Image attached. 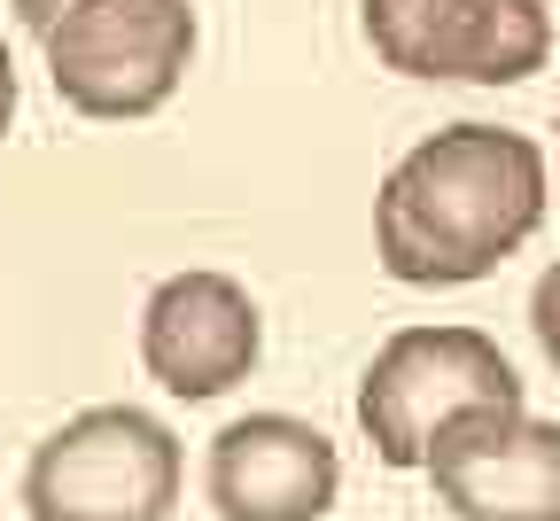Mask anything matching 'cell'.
Instances as JSON below:
<instances>
[{
  "mask_svg": "<svg viewBox=\"0 0 560 521\" xmlns=\"http://www.w3.org/2000/svg\"><path fill=\"white\" fill-rule=\"evenodd\" d=\"M545 227V148L506 125H444L374 195V250L405 288H467Z\"/></svg>",
  "mask_w": 560,
  "mask_h": 521,
  "instance_id": "obj_1",
  "label": "cell"
},
{
  "mask_svg": "<svg viewBox=\"0 0 560 521\" xmlns=\"http://www.w3.org/2000/svg\"><path fill=\"white\" fill-rule=\"evenodd\" d=\"M39 39L55 94L79 117L125 125L179 94L195 62V9L187 0H70Z\"/></svg>",
  "mask_w": 560,
  "mask_h": 521,
  "instance_id": "obj_2",
  "label": "cell"
},
{
  "mask_svg": "<svg viewBox=\"0 0 560 521\" xmlns=\"http://www.w3.org/2000/svg\"><path fill=\"white\" fill-rule=\"evenodd\" d=\"M32 521H172L179 436L140 405L70 413L24 467Z\"/></svg>",
  "mask_w": 560,
  "mask_h": 521,
  "instance_id": "obj_3",
  "label": "cell"
},
{
  "mask_svg": "<svg viewBox=\"0 0 560 521\" xmlns=\"http://www.w3.org/2000/svg\"><path fill=\"white\" fill-rule=\"evenodd\" d=\"M467 405H522L514 358L482 327H397L359 382V428L382 467H420L429 436Z\"/></svg>",
  "mask_w": 560,
  "mask_h": 521,
  "instance_id": "obj_4",
  "label": "cell"
},
{
  "mask_svg": "<svg viewBox=\"0 0 560 521\" xmlns=\"http://www.w3.org/2000/svg\"><path fill=\"white\" fill-rule=\"evenodd\" d=\"M366 39L397 79L522 86L552 55V16L537 0H366Z\"/></svg>",
  "mask_w": 560,
  "mask_h": 521,
  "instance_id": "obj_5",
  "label": "cell"
},
{
  "mask_svg": "<svg viewBox=\"0 0 560 521\" xmlns=\"http://www.w3.org/2000/svg\"><path fill=\"white\" fill-rule=\"evenodd\" d=\"M429 483L452 521H560V420L467 405L429 436Z\"/></svg>",
  "mask_w": 560,
  "mask_h": 521,
  "instance_id": "obj_6",
  "label": "cell"
},
{
  "mask_svg": "<svg viewBox=\"0 0 560 521\" xmlns=\"http://www.w3.org/2000/svg\"><path fill=\"white\" fill-rule=\"evenodd\" d=\"M257 350H265L257 304L226 273H172L149 296V312H140V366H149L156 390H172L187 405L249 382Z\"/></svg>",
  "mask_w": 560,
  "mask_h": 521,
  "instance_id": "obj_7",
  "label": "cell"
},
{
  "mask_svg": "<svg viewBox=\"0 0 560 521\" xmlns=\"http://www.w3.org/2000/svg\"><path fill=\"white\" fill-rule=\"evenodd\" d=\"M210 506L219 521H327L342 490L335 443L296 413H249L210 436Z\"/></svg>",
  "mask_w": 560,
  "mask_h": 521,
  "instance_id": "obj_8",
  "label": "cell"
},
{
  "mask_svg": "<svg viewBox=\"0 0 560 521\" xmlns=\"http://www.w3.org/2000/svg\"><path fill=\"white\" fill-rule=\"evenodd\" d=\"M529 327H537V350L552 358V374H560V257L537 273V288H529Z\"/></svg>",
  "mask_w": 560,
  "mask_h": 521,
  "instance_id": "obj_9",
  "label": "cell"
},
{
  "mask_svg": "<svg viewBox=\"0 0 560 521\" xmlns=\"http://www.w3.org/2000/svg\"><path fill=\"white\" fill-rule=\"evenodd\" d=\"M9 9H16V24H24V32H47V24L70 9V0H9Z\"/></svg>",
  "mask_w": 560,
  "mask_h": 521,
  "instance_id": "obj_10",
  "label": "cell"
},
{
  "mask_svg": "<svg viewBox=\"0 0 560 521\" xmlns=\"http://www.w3.org/2000/svg\"><path fill=\"white\" fill-rule=\"evenodd\" d=\"M16 125V55H9V39H0V132Z\"/></svg>",
  "mask_w": 560,
  "mask_h": 521,
  "instance_id": "obj_11",
  "label": "cell"
}]
</instances>
